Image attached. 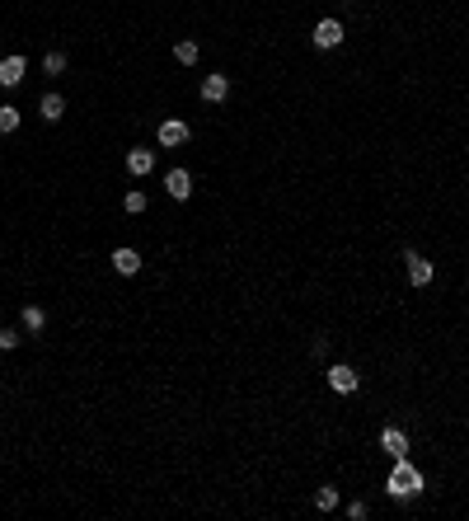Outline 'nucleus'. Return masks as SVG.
<instances>
[{
    "instance_id": "obj_1",
    "label": "nucleus",
    "mask_w": 469,
    "mask_h": 521,
    "mask_svg": "<svg viewBox=\"0 0 469 521\" xmlns=\"http://www.w3.org/2000/svg\"><path fill=\"white\" fill-rule=\"evenodd\" d=\"M385 489H390V498L408 503V498H418L427 484H422V470H418V465H408V456H404V460H394V470H390V479H385Z\"/></svg>"
},
{
    "instance_id": "obj_2",
    "label": "nucleus",
    "mask_w": 469,
    "mask_h": 521,
    "mask_svg": "<svg viewBox=\"0 0 469 521\" xmlns=\"http://www.w3.org/2000/svg\"><path fill=\"white\" fill-rule=\"evenodd\" d=\"M310 43H314L319 52H333L338 43H343V24H338V19H319V24H314V33H310Z\"/></svg>"
},
{
    "instance_id": "obj_3",
    "label": "nucleus",
    "mask_w": 469,
    "mask_h": 521,
    "mask_svg": "<svg viewBox=\"0 0 469 521\" xmlns=\"http://www.w3.org/2000/svg\"><path fill=\"white\" fill-rule=\"evenodd\" d=\"M404 263H408V282H413V286H427L432 277H437V268H432L418 249H404Z\"/></svg>"
},
{
    "instance_id": "obj_4",
    "label": "nucleus",
    "mask_w": 469,
    "mask_h": 521,
    "mask_svg": "<svg viewBox=\"0 0 469 521\" xmlns=\"http://www.w3.org/2000/svg\"><path fill=\"white\" fill-rule=\"evenodd\" d=\"M164 193H169L174 202H188V197H192V174H188V169H169V174H164Z\"/></svg>"
},
{
    "instance_id": "obj_5",
    "label": "nucleus",
    "mask_w": 469,
    "mask_h": 521,
    "mask_svg": "<svg viewBox=\"0 0 469 521\" xmlns=\"http://www.w3.org/2000/svg\"><path fill=\"white\" fill-rule=\"evenodd\" d=\"M188 137H192V132H188V123L183 118H164V123H160V146H188Z\"/></svg>"
},
{
    "instance_id": "obj_6",
    "label": "nucleus",
    "mask_w": 469,
    "mask_h": 521,
    "mask_svg": "<svg viewBox=\"0 0 469 521\" xmlns=\"http://www.w3.org/2000/svg\"><path fill=\"white\" fill-rule=\"evenodd\" d=\"M24 71H29V62H24V57H0V85H5V90H15V85H24Z\"/></svg>"
},
{
    "instance_id": "obj_7",
    "label": "nucleus",
    "mask_w": 469,
    "mask_h": 521,
    "mask_svg": "<svg viewBox=\"0 0 469 521\" xmlns=\"http://www.w3.org/2000/svg\"><path fill=\"white\" fill-rule=\"evenodd\" d=\"M328 385H333L338 395H357L361 376H357V371H352V366H328Z\"/></svg>"
},
{
    "instance_id": "obj_8",
    "label": "nucleus",
    "mask_w": 469,
    "mask_h": 521,
    "mask_svg": "<svg viewBox=\"0 0 469 521\" xmlns=\"http://www.w3.org/2000/svg\"><path fill=\"white\" fill-rule=\"evenodd\" d=\"M380 446H385L394 460H404V456H408V432H399V427H385V432H380Z\"/></svg>"
},
{
    "instance_id": "obj_9",
    "label": "nucleus",
    "mask_w": 469,
    "mask_h": 521,
    "mask_svg": "<svg viewBox=\"0 0 469 521\" xmlns=\"http://www.w3.org/2000/svg\"><path fill=\"white\" fill-rule=\"evenodd\" d=\"M225 95H230V76H220V71H216V76L202 80V99H206V104H220Z\"/></svg>"
},
{
    "instance_id": "obj_10",
    "label": "nucleus",
    "mask_w": 469,
    "mask_h": 521,
    "mask_svg": "<svg viewBox=\"0 0 469 521\" xmlns=\"http://www.w3.org/2000/svg\"><path fill=\"white\" fill-rule=\"evenodd\" d=\"M108 263L122 272V277H136V272H141V253H136V249H113Z\"/></svg>"
},
{
    "instance_id": "obj_11",
    "label": "nucleus",
    "mask_w": 469,
    "mask_h": 521,
    "mask_svg": "<svg viewBox=\"0 0 469 521\" xmlns=\"http://www.w3.org/2000/svg\"><path fill=\"white\" fill-rule=\"evenodd\" d=\"M127 169L136 174V179H141V174H150V169H155V151H146V146L127 151Z\"/></svg>"
},
{
    "instance_id": "obj_12",
    "label": "nucleus",
    "mask_w": 469,
    "mask_h": 521,
    "mask_svg": "<svg viewBox=\"0 0 469 521\" xmlns=\"http://www.w3.org/2000/svg\"><path fill=\"white\" fill-rule=\"evenodd\" d=\"M38 113H43V123H62V118H66V99L62 95H43Z\"/></svg>"
},
{
    "instance_id": "obj_13",
    "label": "nucleus",
    "mask_w": 469,
    "mask_h": 521,
    "mask_svg": "<svg viewBox=\"0 0 469 521\" xmlns=\"http://www.w3.org/2000/svg\"><path fill=\"white\" fill-rule=\"evenodd\" d=\"M174 62H178V66H197V43H192V38H183V43L174 48Z\"/></svg>"
},
{
    "instance_id": "obj_14",
    "label": "nucleus",
    "mask_w": 469,
    "mask_h": 521,
    "mask_svg": "<svg viewBox=\"0 0 469 521\" xmlns=\"http://www.w3.org/2000/svg\"><path fill=\"white\" fill-rule=\"evenodd\" d=\"M314 507H319V512H333V507H338V489H333V484L314 489Z\"/></svg>"
},
{
    "instance_id": "obj_15",
    "label": "nucleus",
    "mask_w": 469,
    "mask_h": 521,
    "mask_svg": "<svg viewBox=\"0 0 469 521\" xmlns=\"http://www.w3.org/2000/svg\"><path fill=\"white\" fill-rule=\"evenodd\" d=\"M43 324H47V310H43V305H29V310H24V329L38 333Z\"/></svg>"
},
{
    "instance_id": "obj_16",
    "label": "nucleus",
    "mask_w": 469,
    "mask_h": 521,
    "mask_svg": "<svg viewBox=\"0 0 469 521\" xmlns=\"http://www.w3.org/2000/svg\"><path fill=\"white\" fill-rule=\"evenodd\" d=\"M43 71H47V76H62V71H66V52H47Z\"/></svg>"
},
{
    "instance_id": "obj_17",
    "label": "nucleus",
    "mask_w": 469,
    "mask_h": 521,
    "mask_svg": "<svg viewBox=\"0 0 469 521\" xmlns=\"http://www.w3.org/2000/svg\"><path fill=\"white\" fill-rule=\"evenodd\" d=\"M19 127V109L15 104H0V132H15Z\"/></svg>"
},
{
    "instance_id": "obj_18",
    "label": "nucleus",
    "mask_w": 469,
    "mask_h": 521,
    "mask_svg": "<svg viewBox=\"0 0 469 521\" xmlns=\"http://www.w3.org/2000/svg\"><path fill=\"white\" fill-rule=\"evenodd\" d=\"M122 207L132 211V216H141V211H146V193H136V188H132V193L122 197Z\"/></svg>"
},
{
    "instance_id": "obj_19",
    "label": "nucleus",
    "mask_w": 469,
    "mask_h": 521,
    "mask_svg": "<svg viewBox=\"0 0 469 521\" xmlns=\"http://www.w3.org/2000/svg\"><path fill=\"white\" fill-rule=\"evenodd\" d=\"M19 347V333L15 329H0V352H15Z\"/></svg>"
},
{
    "instance_id": "obj_20",
    "label": "nucleus",
    "mask_w": 469,
    "mask_h": 521,
    "mask_svg": "<svg viewBox=\"0 0 469 521\" xmlns=\"http://www.w3.org/2000/svg\"><path fill=\"white\" fill-rule=\"evenodd\" d=\"M347 517H352V521H366V503H347Z\"/></svg>"
}]
</instances>
